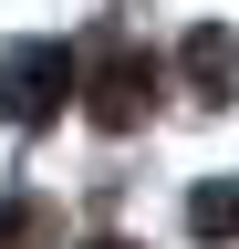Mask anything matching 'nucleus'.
Listing matches in <instances>:
<instances>
[{
  "label": "nucleus",
  "mask_w": 239,
  "mask_h": 249,
  "mask_svg": "<svg viewBox=\"0 0 239 249\" xmlns=\"http://www.w3.org/2000/svg\"><path fill=\"white\" fill-rule=\"evenodd\" d=\"M73 93H83V62L63 42H11V52H0V114H11V124H52Z\"/></svg>",
  "instance_id": "1"
},
{
  "label": "nucleus",
  "mask_w": 239,
  "mask_h": 249,
  "mask_svg": "<svg viewBox=\"0 0 239 249\" xmlns=\"http://www.w3.org/2000/svg\"><path fill=\"white\" fill-rule=\"evenodd\" d=\"M146 114H156V52L104 42V62H94V124L125 135V124H146Z\"/></svg>",
  "instance_id": "2"
},
{
  "label": "nucleus",
  "mask_w": 239,
  "mask_h": 249,
  "mask_svg": "<svg viewBox=\"0 0 239 249\" xmlns=\"http://www.w3.org/2000/svg\"><path fill=\"white\" fill-rule=\"evenodd\" d=\"M177 62H187V83L208 93V104H229V93H239V42H229L219 21H208V31H187V52H177Z\"/></svg>",
  "instance_id": "3"
},
{
  "label": "nucleus",
  "mask_w": 239,
  "mask_h": 249,
  "mask_svg": "<svg viewBox=\"0 0 239 249\" xmlns=\"http://www.w3.org/2000/svg\"><path fill=\"white\" fill-rule=\"evenodd\" d=\"M187 229L198 239H239V177H208L198 197H187Z\"/></svg>",
  "instance_id": "4"
},
{
  "label": "nucleus",
  "mask_w": 239,
  "mask_h": 249,
  "mask_svg": "<svg viewBox=\"0 0 239 249\" xmlns=\"http://www.w3.org/2000/svg\"><path fill=\"white\" fill-rule=\"evenodd\" d=\"M0 249H32V208H0Z\"/></svg>",
  "instance_id": "5"
},
{
  "label": "nucleus",
  "mask_w": 239,
  "mask_h": 249,
  "mask_svg": "<svg viewBox=\"0 0 239 249\" xmlns=\"http://www.w3.org/2000/svg\"><path fill=\"white\" fill-rule=\"evenodd\" d=\"M83 249H135V239H83Z\"/></svg>",
  "instance_id": "6"
}]
</instances>
